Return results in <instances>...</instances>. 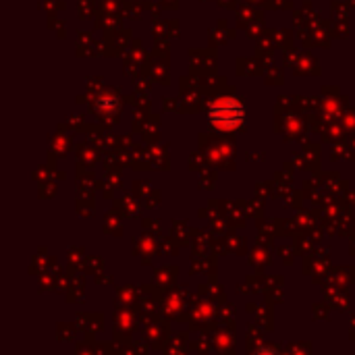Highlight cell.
<instances>
[{
    "label": "cell",
    "mask_w": 355,
    "mask_h": 355,
    "mask_svg": "<svg viewBox=\"0 0 355 355\" xmlns=\"http://www.w3.org/2000/svg\"><path fill=\"white\" fill-rule=\"evenodd\" d=\"M243 116H245V110H243L241 102H237L233 98L218 100L210 108V123L218 129H235L241 125Z\"/></svg>",
    "instance_id": "obj_1"
},
{
    "label": "cell",
    "mask_w": 355,
    "mask_h": 355,
    "mask_svg": "<svg viewBox=\"0 0 355 355\" xmlns=\"http://www.w3.org/2000/svg\"><path fill=\"white\" fill-rule=\"evenodd\" d=\"M254 355H279L275 349H270V347H262V349H258Z\"/></svg>",
    "instance_id": "obj_2"
}]
</instances>
